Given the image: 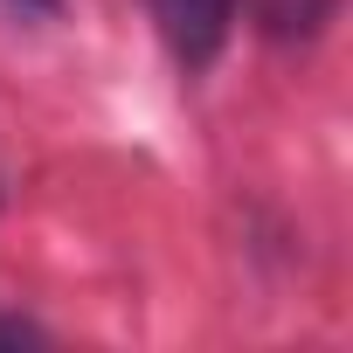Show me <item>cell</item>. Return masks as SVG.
Returning <instances> with one entry per match:
<instances>
[{"label":"cell","instance_id":"obj_1","mask_svg":"<svg viewBox=\"0 0 353 353\" xmlns=\"http://www.w3.org/2000/svg\"><path fill=\"white\" fill-rule=\"evenodd\" d=\"M236 8L243 0H152V21L166 35V49L181 56L188 70H208L236 28Z\"/></svg>","mask_w":353,"mask_h":353},{"label":"cell","instance_id":"obj_3","mask_svg":"<svg viewBox=\"0 0 353 353\" xmlns=\"http://www.w3.org/2000/svg\"><path fill=\"white\" fill-rule=\"evenodd\" d=\"M0 339H42V325H28V319H0Z\"/></svg>","mask_w":353,"mask_h":353},{"label":"cell","instance_id":"obj_2","mask_svg":"<svg viewBox=\"0 0 353 353\" xmlns=\"http://www.w3.org/2000/svg\"><path fill=\"white\" fill-rule=\"evenodd\" d=\"M339 0H263V28L270 35H319L332 21Z\"/></svg>","mask_w":353,"mask_h":353},{"label":"cell","instance_id":"obj_4","mask_svg":"<svg viewBox=\"0 0 353 353\" xmlns=\"http://www.w3.org/2000/svg\"><path fill=\"white\" fill-rule=\"evenodd\" d=\"M8 8H21V14H63V0H8Z\"/></svg>","mask_w":353,"mask_h":353}]
</instances>
